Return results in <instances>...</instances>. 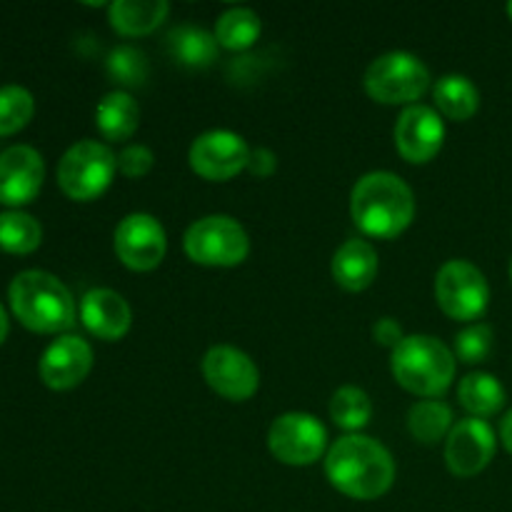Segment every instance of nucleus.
Masks as SVG:
<instances>
[{"label": "nucleus", "mask_w": 512, "mask_h": 512, "mask_svg": "<svg viewBox=\"0 0 512 512\" xmlns=\"http://www.w3.org/2000/svg\"><path fill=\"white\" fill-rule=\"evenodd\" d=\"M325 475L338 493L353 500H375L393 488V455L373 438L345 435L330 445Z\"/></svg>", "instance_id": "f257e3e1"}, {"label": "nucleus", "mask_w": 512, "mask_h": 512, "mask_svg": "<svg viewBox=\"0 0 512 512\" xmlns=\"http://www.w3.org/2000/svg\"><path fill=\"white\" fill-rule=\"evenodd\" d=\"M350 215L370 238H398L415 218L413 190L395 173H368L355 183Z\"/></svg>", "instance_id": "f03ea898"}, {"label": "nucleus", "mask_w": 512, "mask_h": 512, "mask_svg": "<svg viewBox=\"0 0 512 512\" xmlns=\"http://www.w3.org/2000/svg\"><path fill=\"white\" fill-rule=\"evenodd\" d=\"M15 318L35 333H63L75 323V300L55 275L23 270L8 288Z\"/></svg>", "instance_id": "7ed1b4c3"}, {"label": "nucleus", "mask_w": 512, "mask_h": 512, "mask_svg": "<svg viewBox=\"0 0 512 512\" xmlns=\"http://www.w3.org/2000/svg\"><path fill=\"white\" fill-rule=\"evenodd\" d=\"M393 375L408 393L438 400L455 378L453 350L430 335H408L393 350Z\"/></svg>", "instance_id": "20e7f679"}, {"label": "nucleus", "mask_w": 512, "mask_h": 512, "mask_svg": "<svg viewBox=\"0 0 512 512\" xmlns=\"http://www.w3.org/2000/svg\"><path fill=\"white\" fill-rule=\"evenodd\" d=\"M430 88V73L423 60L413 53L393 50L380 55L365 70V90L373 100L385 105L415 103Z\"/></svg>", "instance_id": "39448f33"}, {"label": "nucleus", "mask_w": 512, "mask_h": 512, "mask_svg": "<svg viewBox=\"0 0 512 512\" xmlns=\"http://www.w3.org/2000/svg\"><path fill=\"white\" fill-rule=\"evenodd\" d=\"M118 170V158L98 140H80L65 150L58 163V183L73 200H93L108 190Z\"/></svg>", "instance_id": "423d86ee"}, {"label": "nucleus", "mask_w": 512, "mask_h": 512, "mask_svg": "<svg viewBox=\"0 0 512 512\" xmlns=\"http://www.w3.org/2000/svg\"><path fill=\"white\" fill-rule=\"evenodd\" d=\"M185 253L193 263L210 268H233L248 258L250 240L238 220L228 215H208L185 233Z\"/></svg>", "instance_id": "0eeeda50"}, {"label": "nucleus", "mask_w": 512, "mask_h": 512, "mask_svg": "<svg viewBox=\"0 0 512 512\" xmlns=\"http://www.w3.org/2000/svg\"><path fill=\"white\" fill-rule=\"evenodd\" d=\"M435 298L448 318L478 320L490 303L488 280L468 260H448L435 278Z\"/></svg>", "instance_id": "6e6552de"}, {"label": "nucleus", "mask_w": 512, "mask_h": 512, "mask_svg": "<svg viewBox=\"0 0 512 512\" xmlns=\"http://www.w3.org/2000/svg\"><path fill=\"white\" fill-rule=\"evenodd\" d=\"M270 453L285 465H313L315 460L323 458L325 445H328V433L323 423L308 413H285L270 425L268 433Z\"/></svg>", "instance_id": "1a4fd4ad"}, {"label": "nucleus", "mask_w": 512, "mask_h": 512, "mask_svg": "<svg viewBox=\"0 0 512 512\" xmlns=\"http://www.w3.org/2000/svg\"><path fill=\"white\" fill-rule=\"evenodd\" d=\"M165 248H168L165 230L153 215L133 213L120 220L115 228V253L125 268L148 273L163 263Z\"/></svg>", "instance_id": "9d476101"}, {"label": "nucleus", "mask_w": 512, "mask_h": 512, "mask_svg": "<svg viewBox=\"0 0 512 512\" xmlns=\"http://www.w3.org/2000/svg\"><path fill=\"white\" fill-rule=\"evenodd\" d=\"M250 150L240 135L230 130H210L203 133L190 148V168L205 180H223L235 178L240 170L248 168Z\"/></svg>", "instance_id": "9b49d317"}, {"label": "nucleus", "mask_w": 512, "mask_h": 512, "mask_svg": "<svg viewBox=\"0 0 512 512\" xmlns=\"http://www.w3.org/2000/svg\"><path fill=\"white\" fill-rule=\"evenodd\" d=\"M203 375L210 388L225 400L253 398L260 385V373L253 360L233 345H215L203 358Z\"/></svg>", "instance_id": "f8f14e48"}, {"label": "nucleus", "mask_w": 512, "mask_h": 512, "mask_svg": "<svg viewBox=\"0 0 512 512\" xmlns=\"http://www.w3.org/2000/svg\"><path fill=\"white\" fill-rule=\"evenodd\" d=\"M495 455V433L485 420L465 418L453 425L445 440V460L450 473L458 478H473L483 473Z\"/></svg>", "instance_id": "ddd939ff"}, {"label": "nucleus", "mask_w": 512, "mask_h": 512, "mask_svg": "<svg viewBox=\"0 0 512 512\" xmlns=\"http://www.w3.org/2000/svg\"><path fill=\"white\" fill-rule=\"evenodd\" d=\"M445 125L438 110L428 105H408L395 125V148L408 163H428L440 153Z\"/></svg>", "instance_id": "4468645a"}, {"label": "nucleus", "mask_w": 512, "mask_h": 512, "mask_svg": "<svg viewBox=\"0 0 512 512\" xmlns=\"http://www.w3.org/2000/svg\"><path fill=\"white\" fill-rule=\"evenodd\" d=\"M45 163L30 145H10L0 153V203L25 205L40 193Z\"/></svg>", "instance_id": "2eb2a0df"}, {"label": "nucleus", "mask_w": 512, "mask_h": 512, "mask_svg": "<svg viewBox=\"0 0 512 512\" xmlns=\"http://www.w3.org/2000/svg\"><path fill=\"white\" fill-rule=\"evenodd\" d=\"M93 368V350L78 335H60L40 358V378L53 390H70L83 383Z\"/></svg>", "instance_id": "dca6fc26"}, {"label": "nucleus", "mask_w": 512, "mask_h": 512, "mask_svg": "<svg viewBox=\"0 0 512 512\" xmlns=\"http://www.w3.org/2000/svg\"><path fill=\"white\" fill-rule=\"evenodd\" d=\"M80 320L100 340H120L130 330V305L113 290L95 288L80 303Z\"/></svg>", "instance_id": "f3484780"}, {"label": "nucleus", "mask_w": 512, "mask_h": 512, "mask_svg": "<svg viewBox=\"0 0 512 512\" xmlns=\"http://www.w3.org/2000/svg\"><path fill=\"white\" fill-rule=\"evenodd\" d=\"M375 275H378V253L365 240H345L338 253L333 255L335 283L340 288L350 290V293H360V290L370 288Z\"/></svg>", "instance_id": "a211bd4d"}, {"label": "nucleus", "mask_w": 512, "mask_h": 512, "mask_svg": "<svg viewBox=\"0 0 512 512\" xmlns=\"http://www.w3.org/2000/svg\"><path fill=\"white\" fill-rule=\"evenodd\" d=\"M140 123V108L135 98L123 90H113L100 100L98 110H95V125L103 133L105 140H128L130 135L138 130Z\"/></svg>", "instance_id": "6ab92c4d"}, {"label": "nucleus", "mask_w": 512, "mask_h": 512, "mask_svg": "<svg viewBox=\"0 0 512 512\" xmlns=\"http://www.w3.org/2000/svg\"><path fill=\"white\" fill-rule=\"evenodd\" d=\"M165 0H115L110 5V25L120 35H148L168 18Z\"/></svg>", "instance_id": "aec40b11"}, {"label": "nucleus", "mask_w": 512, "mask_h": 512, "mask_svg": "<svg viewBox=\"0 0 512 512\" xmlns=\"http://www.w3.org/2000/svg\"><path fill=\"white\" fill-rule=\"evenodd\" d=\"M460 405H463L468 413H473V418H490V415L498 413L505 405V388L500 385V380L490 373H470L460 380L458 388Z\"/></svg>", "instance_id": "412c9836"}, {"label": "nucleus", "mask_w": 512, "mask_h": 512, "mask_svg": "<svg viewBox=\"0 0 512 512\" xmlns=\"http://www.w3.org/2000/svg\"><path fill=\"white\" fill-rule=\"evenodd\" d=\"M435 105L450 120H468L478 113L480 93L465 75H445L433 90Z\"/></svg>", "instance_id": "4be33fe9"}, {"label": "nucleus", "mask_w": 512, "mask_h": 512, "mask_svg": "<svg viewBox=\"0 0 512 512\" xmlns=\"http://www.w3.org/2000/svg\"><path fill=\"white\" fill-rule=\"evenodd\" d=\"M170 53L188 68H208L218 58V40L208 30L195 25H180L168 35Z\"/></svg>", "instance_id": "5701e85b"}, {"label": "nucleus", "mask_w": 512, "mask_h": 512, "mask_svg": "<svg viewBox=\"0 0 512 512\" xmlns=\"http://www.w3.org/2000/svg\"><path fill=\"white\" fill-rule=\"evenodd\" d=\"M408 428L415 440L433 445L453 430V410L443 400H420L410 408Z\"/></svg>", "instance_id": "b1692460"}, {"label": "nucleus", "mask_w": 512, "mask_h": 512, "mask_svg": "<svg viewBox=\"0 0 512 512\" xmlns=\"http://www.w3.org/2000/svg\"><path fill=\"white\" fill-rule=\"evenodd\" d=\"M260 38V18L250 8H230L215 23V40L228 50H248Z\"/></svg>", "instance_id": "393cba45"}, {"label": "nucleus", "mask_w": 512, "mask_h": 512, "mask_svg": "<svg viewBox=\"0 0 512 512\" xmlns=\"http://www.w3.org/2000/svg\"><path fill=\"white\" fill-rule=\"evenodd\" d=\"M40 240H43V228L33 215L23 213V210L0 213V248L15 255H25L33 253Z\"/></svg>", "instance_id": "a878e982"}, {"label": "nucleus", "mask_w": 512, "mask_h": 512, "mask_svg": "<svg viewBox=\"0 0 512 512\" xmlns=\"http://www.w3.org/2000/svg\"><path fill=\"white\" fill-rule=\"evenodd\" d=\"M330 415H333L335 425L343 430H363L373 418V403H370L368 393L355 385H345L330 400Z\"/></svg>", "instance_id": "bb28decb"}, {"label": "nucleus", "mask_w": 512, "mask_h": 512, "mask_svg": "<svg viewBox=\"0 0 512 512\" xmlns=\"http://www.w3.org/2000/svg\"><path fill=\"white\" fill-rule=\"evenodd\" d=\"M35 100L23 85H3L0 88V135L18 133L33 118Z\"/></svg>", "instance_id": "cd10ccee"}, {"label": "nucleus", "mask_w": 512, "mask_h": 512, "mask_svg": "<svg viewBox=\"0 0 512 512\" xmlns=\"http://www.w3.org/2000/svg\"><path fill=\"white\" fill-rule=\"evenodd\" d=\"M108 75L118 85L138 88L148 80V58H145L143 50L133 48V45H120L110 53Z\"/></svg>", "instance_id": "c85d7f7f"}, {"label": "nucleus", "mask_w": 512, "mask_h": 512, "mask_svg": "<svg viewBox=\"0 0 512 512\" xmlns=\"http://www.w3.org/2000/svg\"><path fill=\"white\" fill-rule=\"evenodd\" d=\"M455 353L468 365L488 360V355L493 353V330H490V325L475 323L460 330L458 338H455Z\"/></svg>", "instance_id": "c756f323"}, {"label": "nucleus", "mask_w": 512, "mask_h": 512, "mask_svg": "<svg viewBox=\"0 0 512 512\" xmlns=\"http://www.w3.org/2000/svg\"><path fill=\"white\" fill-rule=\"evenodd\" d=\"M153 163V153H150V148H145V145H128V148L118 155V170L125 178H143V175L150 173Z\"/></svg>", "instance_id": "7c9ffc66"}, {"label": "nucleus", "mask_w": 512, "mask_h": 512, "mask_svg": "<svg viewBox=\"0 0 512 512\" xmlns=\"http://www.w3.org/2000/svg\"><path fill=\"white\" fill-rule=\"evenodd\" d=\"M373 338H375V343H380V345H385V348L395 350L400 343H403L405 335H403V328H400V325L395 323L393 318H383V320H378V323H375Z\"/></svg>", "instance_id": "2f4dec72"}, {"label": "nucleus", "mask_w": 512, "mask_h": 512, "mask_svg": "<svg viewBox=\"0 0 512 512\" xmlns=\"http://www.w3.org/2000/svg\"><path fill=\"white\" fill-rule=\"evenodd\" d=\"M278 168V158H275L273 150L268 148H258L250 153L248 160V170L255 175V178H270Z\"/></svg>", "instance_id": "473e14b6"}, {"label": "nucleus", "mask_w": 512, "mask_h": 512, "mask_svg": "<svg viewBox=\"0 0 512 512\" xmlns=\"http://www.w3.org/2000/svg\"><path fill=\"white\" fill-rule=\"evenodd\" d=\"M500 440H503L505 450L512 455V410L508 415H505L503 425H500Z\"/></svg>", "instance_id": "72a5a7b5"}, {"label": "nucleus", "mask_w": 512, "mask_h": 512, "mask_svg": "<svg viewBox=\"0 0 512 512\" xmlns=\"http://www.w3.org/2000/svg\"><path fill=\"white\" fill-rule=\"evenodd\" d=\"M8 338V313H5V308L0 305V343Z\"/></svg>", "instance_id": "f704fd0d"}, {"label": "nucleus", "mask_w": 512, "mask_h": 512, "mask_svg": "<svg viewBox=\"0 0 512 512\" xmlns=\"http://www.w3.org/2000/svg\"><path fill=\"white\" fill-rule=\"evenodd\" d=\"M508 15L512 18V3H508Z\"/></svg>", "instance_id": "c9c22d12"}, {"label": "nucleus", "mask_w": 512, "mask_h": 512, "mask_svg": "<svg viewBox=\"0 0 512 512\" xmlns=\"http://www.w3.org/2000/svg\"><path fill=\"white\" fill-rule=\"evenodd\" d=\"M510 278H512V263H510Z\"/></svg>", "instance_id": "e433bc0d"}]
</instances>
